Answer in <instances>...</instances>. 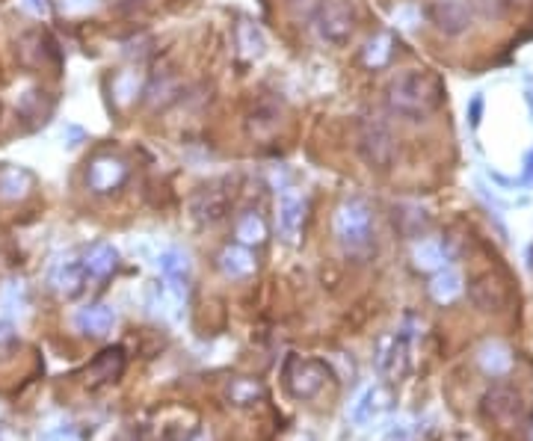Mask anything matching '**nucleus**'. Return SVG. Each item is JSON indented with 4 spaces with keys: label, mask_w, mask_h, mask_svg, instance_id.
<instances>
[{
    "label": "nucleus",
    "mask_w": 533,
    "mask_h": 441,
    "mask_svg": "<svg viewBox=\"0 0 533 441\" xmlns=\"http://www.w3.org/2000/svg\"><path fill=\"white\" fill-rule=\"evenodd\" d=\"M442 95H444V86L433 72H403L389 83L385 101H389L391 113H397V116L409 122H421L439 107Z\"/></svg>",
    "instance_id": "nucleus-1"
},
{
    "label": "nucleus",
    "mask_w": 533,
    "mask_h": 441,
    "mask_svg": "<svg viewBox=\"0 0 533 441\" xmlns=\"http://www.w3.org/2000/svg\"><path fill=\"white\" fill-rule=\"evenodd\" d=\"M335 237L350 255H367L374 249V214L365 199H347L335 210Z\"/></svg>",
    "instance_id": "nucleus-2"
},
{
    "label": "nucleus",
    "mask_w": 533,
    "mask_h": 441,
    "mask_svg": "<svg viewBox=\"0 0 533 441\" xmlns=\"http://www.w3.org/2000/svg\"><path fill=\"white\" fill-rule=\"evenodd\" d=\"M356 6L350 0H320L314 13L317 36L329 45L344 47L356 36Z\"/></svg>",
    "instance_id": "nucleus-3"
},
{
    "label": "nucleus",
    "mask_w": 533,
    "mask_h": 441,
    "mask_svg": "<svg viewBox=\"0 0 533 441\" xmlns=\"http://www.w3.org/2000/svg\"><path fill=\"white\" fill-rule=\"evenodd\" d=\"M394 137L389 124L380 119H365L358 128V155L371 169L385 172L394 163Z\"/></svg>",
    "instance_id": "nucleus-4"
},
{
    "label": "nucleus",
    "mask_w": 533,
    "mask_h": 441,
    "mask_svg": "<svg viewBox=\"0 0 533 441\" xmlns=\"http://www.w3.org/2000/svg\"><path fill=\"white\" fill-rule=\"evenodd\" d=\"M329 377V368L320 359H290L285 370V386L297 400H312Z\"/></svg>",
    "instance_id": "nucleus-5"
},
{
    "label": "nucleus",
    "mask_w": 533,
    "mask_h": 441,
    "mask_svg": "<svg viewBox=\"0 0 533 441\" xmlns=\"http://www.w3.org/2000/svg\"><path fill=\"white\" fill-rule=\"evenodd\" d=\"M426 18L439 33L444 36H462L471 27L474 9L469 6V0H433L426 6Z\"/></svg>",
    "instance_id": "nucleus-6"
},
{
    "label": "nucleus",
    "mask_w": 533,
    "mask_h": 441,
    "mask_svg": "<svg viewBox=\"0 0 533 441\" xmlns=\"http://www.w3.org/2000/svg\"><path fill=\"white\" fill-rule=\"evenodd\" d=\"M125 181H128V166H125V160L113 155L95 157L90 163V172H86V184H90L92 193H101V196L119 190Z\"/></svg>",
    "instance_id": "nucleus-7"
},
{
    "label": "nucleus",
    "mask_w": 533,
    "mask_h": 441,
    "mask_svg": "<svg viewBox=\"0 0 533 441\" xmlns=\"http://www.w3.org/2000/svg\"><path fill=\"white\" fill-rule=\"evenodd\" d=\"M483 411H486V418H492L495 424L510 427L512 420L521 418V411H525V403H521V394H519L516 388L498 386V388H492L486 397H483Z\"/></svg>",
    "instance_id": "nucleus-8"
},
{
    "label": "nucleus",
    "mask_w": 533,
    "mask_h": 441,
    "mask_svg": "<svg viewBox=\"0 0 533 441\" xmlns=\"http://www.w3.org/2000/svg\"><path fill=\"white\" fill-rule=\"evenodd\" d=\"M36 190V175L30 169L4 163L0 166V205H18Z\"/></svg>",
    "instance_id": "nucleus-9"
},
{
    "label": "nucleus",
    "mask_w": 533,
    "mask_h": 441,
    "mask_svg": "<svg viewBox=\"0 0 533 441\" xmlns=\"http://www.w3.org/2000/svg\"><path fill=\"white\" fill-rule=\"evenodd\" d=\"M86 264L83 261H77L74 255H65L60 258V261L54 264V270H51V284H54V291L65 296V300H72V296H77L83 291V284H86Z\"/></svg>",
    "instance_id": "nucleus-10"
},
{
    "label": "nucleus",
    "mask_w": 533,
    "mask_h": 441,
    "mask_svg": "<svg viewBox=\"0 0 533 441\" xmlns=\"http://www.w3.org/2000/svg\"><path fill=\"white\" fill-rule=\"evenodd\" d=\"M303 219H305V201L299 199L294 190H285V193L279 196V234H282L285 243L299 241Z\"/></svg>",
    "instance_id": "nucleus-11"
},
{
    "label": "nucleus",
    "mask_w": 533,
    "mask_h": 441,
    "mask_svg": "<svg viewBox=\"0 0 533 441\" xmlns=\"http://www.w3.org/2000/svg\"><path fill=\"white\" fill-rule=\"evenodd\" d=\"M469 300L474 302V309L480 311H501L503 305H507V287L492 273H483L469 284Z\"/></svg>",
    "instance_id": "nucleus-12"
},
{
    "label": "nucleus",
    "mask_w": 533,
    "mask_h": 441,
    "mask_svg": "<svg viewBox=\"0 0 533 441\" xmlns=\"http://www.w3.org/2000/svg\"><path fill=\"white\" fill-rule=\"evenodd\" d=\"M74 326H77V332L101 338V335H107L116 326V311L110 305H86V309L74 314Z\"/></svg>",
    "instance_id": "nucleus-13"
},
{
    "label": "nucleus",
    "mask_w": 533,
    "mask_h": 441,
    "mask_svg": "<svg viewBox=\"0 0 533 441\" xmlns=\"http://www.w3.org/2000/svg\"><path fill=\"white\" fill-rule=\"evenodd\" d=\"M193 216L199 219V223H219L222 216H226V210H228V196L226 193H219V190H199L196 196H193Z\"/></svg>",
    "instance_id": "nucleus-14"
},
{
    "label": "nucleus",
    "mask_w": 533,
    "mask_h": 441,
    "mask_svg": "<svg viewBox=\"0 0 533 441\" xmlns=\"http://www.w3.org/2000/svg\"><path fill=\"white\" fill-rule=\"evenodd\" d=\"M389 403H391L389 388L371 386V388H365L362 394L356 397V403L350 406V418L356 420V424H365V420H371V418L380 415V411L389 406Z\"/></svg>",
    "instance_id": "nucleus-15"
},
{
    "label": "nucleus",
    "mask_w": 533,
    "mask_h": 441,
    "mask_svg": "<svg viewBox=\"0 0 533 441\" xmlns=\"http://www.w3.org/2000/svg\"><path fill=\"white\" fill-rule=\"evenodd\" d=\"M125 370V350L122 347H107L104 352H99L90 368H86V377H92L95 382H113L119 379Z\"/></svg>",
    "instance_id": "nucleus-16"
},
{
    "label": "nucleus",
    "mask_w": 533,
    "mask_h": 441,
    "mask_svg": "<svg viewBox=\"0 0 533 441\" xmlns=\"http://www.w3.org/2000/svg\"><path fill=\"white\" fill-rule=\"evenodd\" d=\"M178 98H181V81L172 72L154 78L149 83V89H145V104H149L151 110H167L169 104H176Z\"/></svg>",
    "instance_id": "nucleus-17"
},
{
    "label": "nucleus",
    "mask_w": 533,
    "mask_h": 441,
    "mask_svg": "<svg viewBox=\"0 0 533 441\" xmlns=\"http://www.w3.org/2000/svg\"><path fill=\"white\" fill-rule=\"evenodd\" d=\"M412 258H415V267H418V270L439 273V270H444V264L451 261V252H448V246L442 241H435V237H424V241L415 243Z\"/></svg>",
    "instance_id": "nucleus-18"
},
{
    "label": "nucleus",
    "mask_w": 533,
    "mask_h": 441,
    "mask_svg": "<svg viewBox=\"0 0 533 441\" xmlns=\"http://www.w3.org/2000/svg\"><path fill=\"white\" fill-rule=\"evenodd\" d=\"M219 270L228 276V279H249L255 273V258H252L249 246H228L222 249L219 255Z\"/></svg>",
    "instance_id": "nucleus-19"
},
{
    "label": "nucleus",
    "mask_w": 533,
    "mask_h": 441,
    "mask_svg": "<svg viewBox=\"0 0 533 441\" xmlns=\"http://www.w3.org/2000/svg\"><path fill=\"white\" fill-rule=\"evenodd\" d=\"M477 361L483 373H489V377H507L512 370V350L501 341H489L483 343V350L477 352Z\"/></svg>",
    "instance_id": "nucleus-20"
},
{
    "label": "nucleus",
    "mask_w": 533,
    "mask_h": 441,
    "mask_svg": "<svg viewBox=\"0 0 533 441\" xmlns=\"http://www.w3.org/2000/svg\"><path fill=\"white\" fill-rule=\"evenodd\" d=\"M83 264H86V273H90L92 279H107V276H113V270L119 267V252L104 241L92 243L90 252L83 255Z\"/></svg>",
    "instance_id": "nucleus-21"
},
{
    "label": "nucleus",
    "mask_w": 533,
    "mask_h": 441,
    "mask_svg": "<svg viewBox=\"0 0 533 441\" xmlns=\"http://www.w3.org/2000/svg\"><path fill=\"white\" fill-rule=\"evenodd\" d=\"M462 293V276L457 270H451V267H444V270L435 273V279L430 282V296L439 305H448L453 302L457 296Z\"/></svg>",
    "instance_id": "nucleus-22"
},
{
    "label": "nucleus",
    "mask_w": 533,
    "mask_h": 441,
    "mask_svg": "<svg viewBox=\"0 0 533 441\" xmlns=\"http://www.w3.org/2000/svg\"><path fill=\"white\" fill-rule=\"evenodd\" d=\"M158 267H160V273H163V279H167L169 284H187V276H190V258L178 252V249H169V252H163L158 258Z\"/></svg>",
    "instance_id": "nucleus-23"
},
{
    "label": "nucleus",
    "mask_w": 533,
    "mask_h": 441,
    "mask_svg": "<svg viewBox=\"0 0 533 441\" xmlns=\"http://www.w3.org/2000/svg\"><path fill=\"white\" fill-rule=\"evenodd\" d=\"M226 394H228V400H231V403H235V406H252V403H255V400L264 397V388H261V382H255V379H249V377H237V379H231V382H228Z\"/></svg>",
    "instance_id": "nucleus-24"
},
{
    "label": "nucleus",
    "mask_w": 533,
    "mask_h": 441,
    "mask_svg": "<svg viewBox=\"0 0 533 441\" xmlns=\"http://www.w3.org/2000/svg\"><path fill=\"white\" fill-rule=\"evenodd\" d=\"M237 241L244 246H261L267 241V223L258 214H244L237 219Z\"/></svg>",
    "instance_id": "nucleus-25"
},
{
    "label": "nucleus",
    "mask_w": 533,
    "mask_h": 441,
    "mask_svg": "<svg viewBox=\"0 0 533 441\" xmlns=\"http://www.w3.org/2000/svg\"><path fill=\"white\" fill-rule=\"evenodd\" d=\"M237 45L244 47V54L249 56V60H258V56L264 54L267 39H264V33H261L252 21H240L237 24Z\"/></svg>",
    "instance_id": "nucleus-26"
},
{
    "label": "nucleus",
    "mask_w": 533,
    "mask_h": 441,
    "mask_svg": "<svg viewBox=\"0 0 533 441\" xmlns=\"http://www.w3.org/2000/svg\"><path fill=\"white\" fill-rule=\"evenodd\" d=\"M391 45H394L391 33H376L365 47V63L371 65V69H383V65L391 60Z\"/></svg>",
    "instance_id": "nucleus-27"
},
{
    "label": "nucleus",
    "mask_w": 533,
    "mask_h": 441,
    "mask_svg": "<svg viewBox=\"0 0 533 441\" xmlns=\"http://www.w3.org/2000/svg\"><path fill=\"white\" fill-rule=\"evenodd\" d=\"M512 4L516 0H469V6L474 9L477 15H483V18H503L512 9Z\"/></svg>",
    "instance_id": "nucleus-28"
},
{
    "label": "nucleus",
    "mask_w": 533,
    "mask_h": 441,
    "mask_svg": "<svg viewBox=\"0 0 533 441\" xmlns=\"http://www.w3.org/2000/svg\"><path fill=\"white\" fill-rule=\"evenodd\" d=\"M424 210L418 208H400V214H394V219H400V228L406 234H418L426 225V216H421Z\"/></svg>",
    "instance_id": "nucleus-29"
},
{
    "label": "nucleus",
    "mask_w": 533,
    "mask_h": 441,
    "mask_svg": "<svg viewBox=\"0 0 533 441\" xmlns=\"http://www.w3.org/2000/svg\"><path fill=\"white\" fill-rule=\"evenodd\" d=\"M56 6L63 15H86L99 6V0H56Z\"/></svg>",
    "instance_id": "nucleus-30"
},
{
    "label": "nucleus",
    "mask_w": 533,
    "mask_h": 441,
    "mask_svg": "<svg viewBox=\"0 0 533 441\" xmlns=\"http://www.w3.org/2000/svg\"><path fill=\"white\" fill-rule=\"evenodd\" d=\"M116 95H119L122 104H128L133 95H137V74H133V72L122 74V78L116 81Z\"/></svg>",
    "instance_id": "nucleus-31"
},
{
    "label": "nucleus",
    "mask_w": 533,
    "mask_h": 441,
    "mask_svg": "<svg viewBox=\"0 0 533 441\" xmlns=\"http://www.w3.org/2000/svg\"><path fill=\"white\" fill-rule=\"evenodd\" d=\"M15 350H18V338H15L13 326H4V323H0V359H9Z\"/></svg>",
    "instance_id": "nucleus-32"
},
{
    "label": "nucleus",
    "mask_w": 533,
    "mask_h": 441,
    "mask_svg": "<svg viewBox=\"0 0 533 441\" xmlns=\"http://www.w3.org/2000/svg\"><path fill=\"white\" fill-rule=\"evenodd\" d=\"M394 18L400 21V27H415L418 24V18H421V13L415 6H409V4H403V6H397L394 9Z\"/></svg>",
    "instance_id": "nucleus-33"
},
{
    "label": "nucleus",
    "mask_w": 533,
    "mask_h": 441,
    "mask_svg": "<svg viewBox=\"0 0 533 441\" xmlns=\"http://www.w3.org/2000/svg\"><path fill=\"white\" fill-rule=\"evenodd\" d=\"M406 438H409V429H406V424H400V427L389 433V441H406Z\"/></svg>",
    "instance_id": "nucleus-34"
},
{
    "label": "nucleus",
    "mask_w": 533,
    "mask_h": 441,
    "mask_svg": "<svg viewBox=\"0 0 533 441\" xmlns=\"http://www.w3.org/2000/svg\"><path fill=\"white\" fill-rule=\"evenodd\" d=\"M294 6H312L314 13H317V6H320V0H290Z\"/></svg>",
    "instance_id": "nucleus-35"
},
{
    "label": "nucleus",
    "mask_w": 533,
    "mask_h": 441,
    "mask_svg": "<svg viewBox=\"0 0 533 441\" xmlns=\"http://www.w3.org/2000/svg\"><path fill=\"white\" fill-rule=\"evenodd\" d=\"M45 441H74L72 436H65V433H54V436H47Z\"/></svg>",
    "instance_id": "nucleus-36"
},
{
    "label": "nucleus",
    "mask_w": 533,
    "mask_h": 441,
    "mask_svg": "<svg viewBox=\"0 0 533 441\" xmlns=\"http://www.w3.org/2000/svg\"><path fill=\"white\" fill-rule=\"evenodd\" d=\"M119 4H122L125 9H133V6H142L145 0H119Z\"/></svg>",
    "instance_id": "nucleus-37"
},
{
    "label": "nucleus",
    "mask_w": 533,
    "mask_h": 441,
    "mask_svg": "<svg viewBox=\"0 0 533 441\" xmlns=\"http://www.w3.org/2000/svg\"><path fill=\"white\" fill-rule=\"evenodd\" d=\"M199 441H211V438H205V436H202V438H199Z\"/></svg>",
    "instance_id": "nucleus-38"
}]
</instances>
